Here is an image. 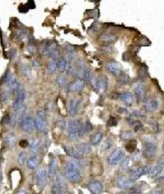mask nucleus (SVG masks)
Wrapping results in <instances>:
<instances>
[{
  "mask_svg": "<svg viewBox=\"0 0 164 194\" xmlns=\"http://www.w3.org/2000/svg\"><path fill=\"white\" fill-rule=\"evenodd\" d=\"M65 174L67 179L73 183H78L82 179L79 168L75 162H69L66 164Z\"/></svg>",
  "mask_w": 164,
  "mask_h": 194,
  "instance_id": "nucleus-1",
  "label": "nucleus"
},
{
  "mask_svg": "<svg viewBox=\"0 0 164 194\" xmlns=\"http://www.w3.org/2000/svg\"><path fill=\"white\" fill-rule=\"evenodd\" d=\"M125 156V150L122 147L115 149L108 157V163L110 165H115L119 163Z\"/></svg>",
  "mask_w": 164,
  "mask_h": 194,
  "instance_id": "nucleus-2",
  "label": "nucleus"
},
{
  "mask_svg": "<svg viewBox=\"0 0 164 194\" xmlns=\"http://www.w3.org/2000/svg\"><path fill=\"white\" fill-rule=\"evenodd\" d=\"M157 152V146L150 141H147L144 142L142 147L143 156L146 159H150L153 157Z\"/></svg>",
  "mask_w": 164,
  "mask_h": 194,
  "instance_id": "nucleus-3",
  "label": "nucleus"
},
{
  "mask_svg": "<svg viewBox=\"0 0 164 194\" xmlns=\"http://www.w3.org/2000/svg\"><path fill=\"white\" fill-rule=\"evenodd\" d=\"M80 126L79 121L77 119L71 121L67 126V132L69 138L71 140H74L79 136V129Z\"/></svg>",
  "mask_w": 164,
  "mask_h": 194,
  "instance_id": "nucleus-4",
  "label": "nucleus"
},
{
  "mask_svg": "<svg viewBox=\"0 0 164 194\" xmlns=\"http://www.w3.org/2000/svg\"><path fill=\"white\" fill-rule=\"evenodd\" d=\"M16 97L12 103V108L15 110L21 107L25 100V92L22 85H19V88L16 92Z\"/></svg>",
  "mask_w": 164,
  "mask_h": 194,
  "instance_id": "nucleus-5",
  "label": "nucleus"
},
{
  "mask_svg": "<svg viewBox=\"0 0 164 194\" xmlns=\"http://www.w3.org/2000/svg\"><path fill=\"white\" fill-rule=\"evenodd\" d=\"M21 127L23 131L31 132L35 128V120L30 116H23L21 121Z\"/></svg>",
  "mask_w": 164,
  "mask_h": 194,
  "instance_id": "nucleus-6",
  "label": "nucleus"
},
{
  "mask_svg": "<svg viewBox=\"0 0 164 194\" xmlns=\"http://www.w3.org/2000/svg\"><path fill=\"white\" fill-rule=\"evenodd\" d=\"M4 81H5L7 86L12 90L14 93H16L19 85L16 79L14 76V75H12V74L10 71H7V74H5Z\"/></svg>",
  "mask_w": 164,
  "mask_h": 194,
  "instance_id": "nucleus-7",
  "label": "nucleus"
},
{
  "mask_svg": "<svg viewBox=\"0 0 164 194\" xmlns=\"http://www.w3.org/2000/svg\"><path fill=\"white\" fill-rule=\"evenodd\" d=\"M105 67L110 73L114 76H119L121 73V66L117 61H111L106 63Z\"/></svg>",
  "mask_w": 164,
  "mask_h": 194,
  "instance_id": "nucleus-8",
  "label": "nucleus"
},
{
  "mask_svg": "<svg viewBox=\"0 0 164 194\" xmlns=\"http://www.w3.org/2000/svg\"><path fill=\"white\" fill-rule=\"evenodd\" d=\"M79 105V100L78 99H73L71 100L68 105V113L71 117H74L77 115Z\"/></svg>",
  "mask_w": 164,
  "mask_h": 194,
  "instance_id": "nucleus-9",
  "label": "nucleus"
},
{
  "mask_svg": "<svg viewBox=\"0 0 164 194\" xmlns=\"http://www.w3.org/2000/svg\"><path fill=\"white\" fill-rule=\"evenodd\" d=\"M108 87V81L107 78L101 76L99 77L96 80V84H95V89L98 90L100 93H104L107 89Z\"/></svg>",
  "mask_w": 164,
  "mask_h": 194,
  "instance_id": "nucleus-10",
  "label": "nucleus"
},
{
  "mask_svg": "<svg viewBox=\"0 0 164 194\" xmlns=\"http://www.w3.org/2000/svg\"><path fill=\"white\" fill-rule=\"evenodd\" d=\"M103 187L101 182L98 181H93L90 182L89 186V189L91 193L100 194L103 191Z\"/></svg>",
  "mask_w": 164,
  "mask_h": 194,
  "instance_id": "nucleus-11",
  "label": "nucleus"
},
{
  "mask_svg": "<svg viewBox=\"0 0 164 194\" xmlns=\"http://www.w3.org/2000/svg\"><path fill=\"white\" fill-rule=\"evenodd\" d=\"M47 173L44 169H40L36 175V183L38 186H42L46 183Z\"/></svg>",
  "mask_w": 164,
  "mask_h": 194,
  "instance_id": "nucleus-12",
  "label": "nucleus"
},
{
  "mask_svg": "<svg viewBox=\"0 0 164 194\" xmlns=\"http://www.w3.org/2000/svg\"><path fill=\"white\" fill-rule=\"evenodd\" d=\"M134 92L138 100H142L145 96V86L142 83H138L134 87Z\"/></svg>",
  "mask_w": 164,
  "mask_h": 194,
  "instance_id": "nucleus-13",
  "label": "nucleus"
},
{
  "mask_svg": "<svg viewBox=\"0 0 164 194\" xmlns=\"http://www.w3.org/2000/svg\"><path fill=\"white\" fill-rule=\"evenodd\" d=\"M17 142V138L13 133H9L5 136V143L8 148H14Z\"/></svg>",
  "mask_w": 164,
  "mask_h": 194,
  "instance_id": "nucleus-14",
  "label": "nucleus"
},
{
  "mask_svg": "<svg viewBox=\"0 0 164 194\" xmlns=\"http://www.w3.org/2000/svg\"><path fill=\"white\" fill-rule=\"evenodd\" d=\"M35 128L40 132L45 131L47 126L46 119L37 117L35 119Z\"/></svg>",
  "mask_w": 164,
  "mask_h": 194,
  "instance_id": "nucleus-15",
  "label": "nucleus"
},
{
  "mask_svg": "<svg viewBox=\"0 0 164 194\" xmlns=\"http://www.w3.org/2000/svg\"><path fill=\"white\" fill-rule=\"evenodd\" d=\"M93 130V126L89 122H85L80 125L79 129V136H83Z\"/></svg>",
  "mask_w": 164,
  "mask_h": 194,
  "instance_id": "nucleus-16",
  "label": "nucleus"
},
{
  "mask_svg": "<svg viewBox=\"0 0 164 194\" xmlns=\"http://www.w3.org/2000/svg\"><path fill=\"white\" fill-rule=\"evenodd\" d=\"M63 150H65L66 153L68 156L76 158V159H78V158L82 157V154L78 151L77 148H74L73 147H71V146H63Z\"/></svg>",
  "mask_w": 164,
  "mask_h": 194,
  "instance_id": "nucleus-17",
  "label": "nucleus"
},
{
  "mask_svg": "<svg viewBox=\"0 0 164 194\" xmlns=\"http://www.w3.org/2000/svg\"><path fill=\"white\" fill-rule=\"evenodd\" d=\"M99 40L103 43H113L117 40V36L113 34H103L100 35L99 38Z\"/></svg>",
  "mask_w": 164,
  "mask_h": 194,
  "instance_id": "nucleus-18",
  "label": "nucleus"
},
{
  "mask_svg": "<svg viewBox=\"0 0 164 194\" xmlns=\"http://www.w3.org/2000/svg\"><path fill=\"white\" fill-rule=\"evenodd\" d=\"M64 183L61 180H58V183L53 185L51 188V192L53 194H63V187H64Z\"/></svg>",
  "mask_w": 164,
  "mask_h": 194,
  "instance_id": "nucleus-19",
  "label": "nucleus"
},
{
  "mask_svg": "<svg viewBox=\"0 0 164 194\" xmlns=\"http://www.w3.org/2000/svg\"><path fill=\"white\" fill-rule=\"evenodd\" d=\"M58 169V161L55 159L53 158L50 161L49 163V175L50 177H53L56 175Z\"/></svg>",
  "mask_w": 164,
  "mask_h": 194,
  "instance_id": "nucleus-20",
  "label": "nucleus"
},
{
  "mask_svg": "<svg viewBox=\"0 0 164 194\" xmlns=\"http://www.w3.org/2000/svg\"><path fill=\"white\" fill-rule=\"evenodd\" d=\"M144 167H139L135 170L134 171L131 173L129 179L131 181H137L142 175H144Z\"/></svg>",
  "mask_w": 164,
  "mask_h": 194,
  "instance_id": "nucleus-21",
  "label": "nucleus"
},
{
  "mask_svg": "<svg viewBox=\"0 0 164 194\" xmlns=\"http://www.w3.org/2000/svg\"><path fill=\"white\" fill-rule=\"evenodd\" d=\"M117 185L120 188L125 189L129 188L131 186V181L130 179H127L125 176H121L119 178L117 181Z\"/></svg>",
  "mask_w": 164,
  "mask_h": 194,
  "instance_id": "nucleus-22",
  "label": "nucleus"
},
{
  "mask_svg": "<svg viewBox=\"0 0 164 194\" xmlns=\"http://www.w3.org/2000/svg\"><path fill=\"white\" fill-rule=\"evenodd\" d=\"M77 149L78 151L83 156V154L90 153L92 150V148L90 144L87 143V142H82V143L77 145Z\"/></svg>",
  "mask_w": 164,
  "mask_h": 194,
  "instance_id": "nucleus-23",
  "label": "nucleus"
},
{
  "mask_svg": "<svg viewBox=\"0 0 164 194\" xmlns=\"http://www.w3.org/2000/svg\"><path fill=\"white\" fill-rule=\"evenodd\" d=\"M39 163V157L37 156H34L30 157L27 161V166L30 170H34L37 167Z\"/></svg>",
  "mask_w": 164,
  "mask_h": 194,
  "instance_id": "nucleus-24",
  "label": "nucleus"
},
{
  "mask_svg": "<svg viewBox=\"0 0 164 194\" xmlns=\"http://www.w3.org/2000/svg\"><path fill=\"white\" fill-rule=\"evenodd\" d=\"M84 88V83L82 80H78L75 81L71 85V90L74 92H82Z\"/></svg>",
  "mask_w": 164,
  "mask_h": 194,
  "instance_id": "nucleus-25",
  "label": "nucleus"
},
{
  "mask_svg": "<svg viewBox=\"0 0 164 194\" xmlns=\"http://www.w3.org/2000/svg\"><path fill=\"white\" fill-rule=\"evenodd\" d=\"M158 107L159 102L157 100H155V99L149 100L146 103V108L150 112H154V111L157 110Z\"/></svg>",
  "mask_w": 164,
  "mask_h": 194,
  "instance_id": "nucleus-26",
  "label": "nucleus"
},
{
  "mask_svg": "<svg viewBox=\"0 0 164 194\" xmlns=\"http://www.w3.org/2000/svg\"><path fill=\"white\" fill-rule=\"evenodd\" d=\"M121 99L123 102H125L127 105H131L133 103V96H132V94L130 92H126L122 93L121 95Z\"/></svg>",
  "mask_w": 164,
  "mask_h": 194,
  "instance_id": "nucleus-27",
  "label": "nucleus"
},
{
  "mask_svg": "<svg viewBox=\"0 0 164 194\" xmlns=\"http://www.w3.org/2000/svg\"><path fill=\"white\" fill-rule=\"evenodd\" d=\"M11 98V92L10 90H5L1 92V96H0V100L1 102L4 104H6L9 103Z\"/></svg>",
  "mask_w": 164,
  "mask_h": 194,
  "instance_id": "nucleus-28",
  "label": "nucleus"
},
{
  "mask_svg": "<svg viewBox=\"0 0 164 194\" xmlns=\"http://www.w3.org/2000/svg\"><path fill=\"white\" fill-rule=\"evenodd\" d=\"M162 166L161 164H157L154 167H152L151 172L149 173V176L151 177H154L159 175L162 171Z\"/></svg>",
  "mask_w": 164,
  "mask_h": 194,
  "instance_id": "nucleus-29",
  "label": "nucleus"
},
{
  "mask_svg": "<svg viewBox=\"0 0 164 194\" xmlns=\"http://www.w3.org/2000/svg\"><path fill=\"white\" fill-rule=\"evenodd\" d=\"M103 134L101 132H98L95 134H94V135L92 136V138L90 139V142L93 145H98L99 142L101 141L103 139Z\"/></svg>",
  "mask_w": 164,
  "mask_h": 194,
  "instance_id": "nucleus-30",
  "label": "nucleus"
},
{
  "mask_svg": "<svg viewBox=\"0 0 164 194\" xmlns=\"http://www.w3.org/2000/svg\"><path fill=\"white\" fill-rule=\"evenodd\" d=\"M57 66L58 65L56 60H51L48 63V65H47V71H48V72L51 74L55 72L56 69L57 68Z\"/></svg>",
  "mask_w": 164,
  "mask_h": 194,
  "instance_id": "nucleus-31",
  "label": "nucleus"
},
{
  "mask_svg": "<svg viewBox=\"0 0 164 194\" xmlns=\"http://www.w3.org/2000/svg\"><path fill=\"white\" fill-rule=\"evenodd\" d=\"M112 144V141L110 139H107L106 141H104V142L101 146V148H100L101 152H105V151H106V150H109L111 147Z\"/></svg>",
  "mask_w": 164,
  "mask_h": 194,
  "instance_id": "nucleus-32",
  "label": "nucleus"
},
{
  "mask_svg": "<svg viewBox=\"0 0 164 194\" xmlns=\"http://www.w3.org/2000/svg\"><path fill=\"white\" fill-rule=\"evenodd\" d=\"M67 62L66 61V59L63 58L60 59V61L58 63V69L60 72H64L67 69Z\"/></svg>",
  "mask_w": 164,
  "mask_h": 194,
  "instance_id": "nucleus-33",
  "label": "nucleus"
},
{
  "mask_svg": "<svg viewBox=\"0 0 164 194\" xmlns=\"http://www.w3.org/2000/svg\"><path fill=\"white\" fill-rule=\"evenodd\" d=\"M137 146V142L135 141H131L126 145V150L129 152H133Z\"/></svg>",
  "mask_w": 164,
  "mask_h": 194,
  "instance_id": "nucleus-34",
  "label": "nucleus"
},
{
  "mask_svg": "<svg viewBox=\"0 0 164 194\" xmlns=\"http://www.w3.org/2000/svg\"><path fill=\"white\" fill-rule=\"evenodd\" d=\"M26 153L25 152H21L19 153V157H18V159H17V163L19 165L23 166L25 164L26 160Z\"/></svg>",
  "mask_w": 164,
  "mask_h": 194,
  "instance_id": "nucleus-35",
  "label": "nucleus"
},
{
  "mask_svg": "<svg viewBox=\"0 0 164 194\" xmlns=\"http://www.w3.org/2000/svg\"><path fill=\"white\" fill-rule=\"evenodd\" d=\"M133 137V134L130 131H125L121 134V138L122 140H130Z\"/></svg>",
  "mask_w": 164,
  "mask_h": 194,
  "instance_id": "nucleus-36",
  "label": "nucleus"
},
{
  "mask_svg": "<svg viewBox=\"0 0 164 194\" xmlns=\"http://www.w3.org/2000/svg\"><path fill=\"white\" fill-rule=\"evenodd\" d=\"M39 145H40L39 140H38V139L34 140L32 142H31V143L30 144V150L33 152L37 151V150L39 149Z\"/></svg>",
  "mask_w": 164,
  "mask_h": 194,
  "instance_id": "nucleus-37",
  "label": "nucleus"
},
{
  "mask_svg": "<svg viewBox=\"0 0 164 194\" xmlns=\"http://www.w3.org/2000/svg\"><path fill=\"white\" fill-rule=\"evenodd\" d=\"M56 81H57V84L60 86H63L66 85V81H67L66 79L64 76H58L57 77V80H56Z\"/></svg>",
  "mask_w": 164,
  "mask_h": 194,
  "instance_id": "nucleus-38",
  "label": "nucleus"
},
{
  "mask_svg": "<svg viewBox=\"0 0 164 194\" xmlns=\"http://www.w3.org/2000/svg\"><path fill=\"white\" fill-rule=\"evenodd\" d=\"M23 74L26 76H30L31 74V68L28 65H24L23 67Z\"/></svg>",
  "mask_w": 164,
  "mask_h": 194,
  "instance_id": "nucleus-39",
  "label": "nucleus"
},
{
  "mask_svg": "<svg viewBox=\"0 0 164 194\" xmlns=\"http://www.w3.org/2000/svg\"><path fill=\"white\" fill-rule=\"evenodd\" d=\"M117 119L114 117H112L109 119V121L107 122V125L109 126V127H112V126H115L117 125Z\"/></svg>",
  "mask_w": 164,
  "mask_h": 194,
  "instance_id": "nucleus-40",
  "label": "nucleus"
},
{
  "mask_svg": "<svg viewBox=\"0 0 164 194\" xmlns=\"http://www.w3.org/2000/svg\"><path fill=\"white\" fill-rule=\"evenodd\" d=\"M19 146L23 148H26L28 146V142L26 140H21L19 142Z\"/></svg>",
  "mask_w": 164,
  "mask_h": 194,
  "instance_id": "nucleus-41",
  "label": "nucleus"
},
{
  "mask_svg": "<svg viewBox=\"0 0 164 194\" xmlns=\"http://www.w3.org/2000/svg\"><path fill=\"white\" fill-rule=\"evenodd\" d=\"M59 126H60V128H62L63 129V128H66V122L62 121H59Z\"/></svg>",
  "mask_w": 164,
  "mask_h": 194,
  "instance_id": "nucleus-42",
  "label": "nucleus"
},
{
  "mask_svg": "<svg viewBox=\"0 0 164 194\" xmlns=\"http://www.w3.org/2000/svg\"><path fill=\"white\" fill-rule=\"evenodd\" d=\"M2 179H3V175H2L1 172L0 171V184H1V183Z\"/></svg>",
  "mask_w": 164,
  "mask_h": 194,
  "instance_id": "nucleus-43",
  "label": "nucleus"
},
{
  "mask_svg": "<svg viewBox=\"0 0 164 194\" xmlns=\"http://www.w3.org/2000/svg\"><path fill=\"white\" fill-rule=\"evenodd\" d=\"M17 194H28V193H27V192H26L22 190V191H20V192H19L17 193Z\"/></svg>",
  "mask_w": 164,
  "mask_h": 194,
  "instance_id": "nucleus-44",
  "label": "nucleus"
},
{
  "mask_svg": "<svg viewBox=\"0 0 164 194\" xmlns=\"http://www.w3.org/2000/svg\"><path fill=\"white\" fill-rule=\"evenodd\" d=\"M151 194H159V193H158V191L155 190H153V191H152Z\"/></svg>",
  "mask_w": 164,
  "mask_h": 194,
  "instance_id": "nucleus-45",
  "label": "nucleus"
},
{
  "mask_svg": "<svg viewBox=\"0 0 164 194\" xmlns=\"http://www.w3.org/2000/svg\"><path fill=\"white\" fill-rule=\"evenodd\" d=\"M2 163V156H1V154H0V166H1Z\"/></svg>",
  "mask_w": 164,
  "mask_h": 194,
  "instance_id": "nucleus-46",
  "label": "nucleus"
},
{
  "mask_svg": "<svg viewBox=\"0 0 164 194\" xmlns=\"http://www.w3.org/2000/svg\"><path fill=\"white\" fill-rule=\"evenodd\" d=\"M162 148H163V153H164V143L163 144V146H162Z\"/></svg>",
  "mask_w": 164,
  "mask_h": 194,
  "instance_id": "nucleus-47",
  "label": "nucleus"
},
{
  "mask_svg": "<svg viewBox=\"0 0 164 194\" xmlns=\"http://www.w3.org/2000/svg\"><path fill=\"white\" fill-rule=\"evenodd\" d=\"M161 194H164V190H163L162 192V193H161Z\"/></svg>",
  "mask_w": 164,
  "mask_h": 194,
  "instance_id": "nucleus-48",
  "label": "nucleus"
},
{
  "mask_svg": "<svg viewBox=\"0 0 164 194\" xmlns=\"http://www.w3.org/2000/svg\"><path fill=\"white\" fill-rule=\"evenodd\" d=\"M66 194H70V193H66Z\"/></svg>",
  "mask_w": 164,
  "mask_h": 194,
  "instance_id": "nucleus-49",
  "label": "nucleus"
}]
</instances>
